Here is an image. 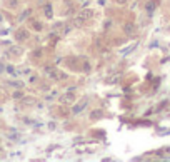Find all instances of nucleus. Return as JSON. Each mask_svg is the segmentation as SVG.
<instances>
[{
    "label": "nucleus",
    "mask_w": 170,
    "mask_h": 162,
    "mask_svg": "<svg viewBox=\"0 0 170 162\" xmlns=\"http://www.w3.org/2000/svg\"><path fill=\"white\" fill-rule=\"evenodd\" d=\"M117 2H120V3H124V2H125V0H117Z\"/></svg>",
    "instance_id": "2"
},
{
    "label": "nucleus",
    "mask_w": 170,
    "mask_h": 162,
    "mask_svg": "<svg viewBox=\"0 0 170 162\" xmlns=\"http://www.w3.org/2000/svg\"><path fill=\"white\" fill-rule=\"evenodd\" d=\"M90 15H92L90 10H84V12H82L80 15H79V18H77V20H85V18H89Z\"/></svg>",
    "instance_id": "1"
}]
</instances>
